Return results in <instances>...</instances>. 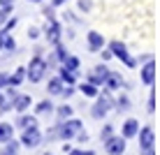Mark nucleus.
Listing matches in <instances>:
<instances>
[{
    "label": "nucleus",
    "instance_id": "1",
    "mask_svg": "<svg viewBox=\"0 0 160 155\" xmlns=\"http://www.w3.org/2000/svg\"><path fill=\"white\" fill-rule=\"evenodd\" d=\"M81 120L79 118H68V120H63V123H58V139H63V141H70L74 134H79L81 132Z\"/></svg>",
    "mask_w": 160,
    "mask_h": 155
},
{
    "label": "nucleus",
    "instance_id": "2",
    "mask_svg": "<svg viewBox=\"0 0 160 155\" xmlns=\"http://www.w3.org/2000/svg\"><path fill=\"white\" fill-rule=\"evenodd\" d=\"M109 51H112L118 60H123L128 67H135V65H137V60L128 53V46H125L123 42H112V44H109Z\"/></svg>",
    "mask_w": 160,
    "mask_h": 155
},
{
    "label": "nucleus",
    "instance_id": "3",
    "mask_svg": "<svg viewBox=\"0 0 160 155\" xmlns=\"http://www.w3.org/2000/svg\"><path fill=\"white\" fill-rule=\"evenodd\" d=\"M26 70H28V79H30V84H37V81H42L44 72H47V63H44L42 58H32V60H30V65H28Z\"/></svg>",
    "mask_w": 160,
    "mask_h": 155
},
{
    "label": "nucleus",
    "instance_id": "4",
    "mask_svg": "<svg viewBox=\"0 0 160 155\" xmlns=\"http://www.w3.org/2000/svg\"><path fill=\"white\" fill-rule=\"evenodd\" d=\"M40 141H42V132L37 130V125H35V127H26L23 134H21V143H23V146H28V148L40 146Z\"/></svg>",
    "mask_w": 160,
    "mask_h": 155
},
{
    "label": "nucleus",
    "instance_id": "5",
    "mask_svg": "<svg viewBox=\"0 0 160 155\" xmlns=\"http://www.w3.org/2000/svg\"><path fill=\"white\" fill-rule=\"evenodd\" d=\"M137 137H139V148H142V153H144V151H151V148L156 146V132H153V127H142Z\"/></svg>",
    "mask_w": 160,
    "mask_h": 155
},
{
    "label": "nucleus",
    "instance_id": "6",
    "mask_svg": "<svg viewBox=\"0 0 160 155\" xmlns=\"http://www.w3.org/2000/svg\"><path fill=\"white\" fill-rule=\"evenodd\" d=\"M104 151H107L109 155H123L125 151V137H112V139L104 141Z\"/></svg>",
    "mask_w": 160,
    "mask_h": 155
},
{
    "label": "nucleus",
    "instance_id": "7",
    "mask_svg": "<svg viewBox=\"0 0 160 155\" xmlns=\"http://www.w3.org/2000/svg\"><path fill=\"white\" fill-rule=\"evenodd\" d=\"M112 109V97L109 95H98V102H95V107H93V118H104V114Z\"/></svg>",
    "mask_w": 160,
    "mask_h": 155
},
{
    "label": "nucleus",
    "instance_id": "8",
    "mask_svg": "<svg viewBox=\"0 0 160 155\" xmlns=\"http://www.w3.org/2000/svg\"><path fill=\"white\" fill-rule=\"evenodd\" d=\"M153 81H156V63L148 58V60H146V65L142 67V84L153 86Z\"/></svg>",
    "mask_w": 160,
    "mask_h": 155
},
{
    "label": "nucleus",
    "instance_id": "9",
    "mask_svg": "<svg viewBox=\"0 0 160 155\" xmlns=\"http://www.w3.org/2000/svg\"><path fill=\"white\" fill-rule=\"evenodd\" d=\"M47 37H49V42H51V44H58V40H60V23L56 19H49V23H47Z\"/></svg>",
    "mask_w": 160,
    "mask_h": 155
},
{
    "label": "nucleus",
    "instance_id": "10",
    "mask_svg": "<svg viewBox=\"0 0 160 155\" xmlns=\"http://www.w3.org/2000/svg\"><path fill=\"white\" fill-rule=\"evenodd\" d=\"M86 37H88V49H91V51H102V46H104V37L100 35V32L91 30Z\"/></svg>",
    "mask_w": 160,
    "mask_h": 155
},
{
    "label": "nucleus",
    "instance_id": "11",
    "mask_svg": "<svg viewBox=\"0 0 160 155\" xmlns=\"http://www.w3.org/2000/svg\"><path fill=\"white\" fill-rule=\"evenodd\" d=\"M104 86H107V90H118V88L123 86V76H121L118 72H109L107 79H104Z\"/></svg>",
    "mask_w": 160,
    "mask_h": 155
},
{
    "label": "nucleus",
    "instance_id": "12",
    "mask_svg": "<svg viewBox=\"0 0 160 155\" xmlns=\"http://www.w3.org/2000/svg\"><path fill=\"white\" fill-rule=\"evenodd\" d=\"M139 134V123H137L135 118H128L123 123V137L125 139H132V137H137Z\"/></svg>",
    "mask_w": 160,
    "mask_h": 155
},
{
    "label": "nucleus",
    "instance_id": "13",
    "mask_svg": "<svg viewBox=\"0 0 160 155\" xmlns=\"http://www.w3.org/2000/svg\"><path fill=\"white\" fill-rule=\"evenodd\" d=\"M14 139V125L12 123H0V143H7Z\"/></svg>",
    "mask_w": 160,
    "mask_h": 155
},
{
    "label": "nucleus",
    "instance_id": "14",
    "mask_svg": "<svg viewBox=\"0 0 160 155\" xmlns=\"http://www.w3.org/2000/svg\"><path fill=\"white\" fill-rule=\"evenodd\" d=\"M63 88H65V81L60 79V76H56V79L49 81L47 90H49V95H63Z\"/></svg>",
    "mask_w": 160,
    "mask_h": 155
},
{
    "label": "nucleus",
    "instance_id": "15",
    "mask_svg": "<svg viewBox=\"0 0 160 155\" xmlns=\"http://www.w3.org/2000/svg\"><path fill=\"white\" fill-rule=\"evenodd\" d=\"M28 107H30V97L28 95H19L14 99V109L19 114H26V111H28Z\"/></svg>",
    "mask_w": 160,
    "mask_h": 155
},
{
    "label": "nucleus",
    "instance_id": "16",
    "mask_svg": "<svg viewBox=\"0 0 160 155\" xmlns=\"http://www.w3.org/2000/svg\"><path fill=\"white\" fill-rule=\"evenodd\" d=\"M37 125V118L35 116H26V114H21L19 116V120H16V127H21V130H26V127H35Z\"/></svg>",
    "mask_w": 160,
    "mask_h": 155
},
{
    "label": "nucleus",
    "instance_id": "17",
    "mask_svg": "<svg viewBox=\"0 0 160 155\" xmlns=\"http://www.w3.org/2000/svg\"><path fill=\"white\" fill-rule=\"evenodd\" d=\"M26 76H28V70H26V67H19V70H14V74L9 76V86H19L21 81L26 79Z\"/></svg>",
    "mask_w": 160,
    "mask_h": 155
},
{
    "label": "nucleus",
    "instance_id": "18",
    "mask_svg": "<svg viewBox=\"0 0 160 155\" xmlns=\"http://www.w3.org/2000/svg\"><path fill=\"white\" fill-rule=\"evenodd\" d=\"M79 90L84 93L86 97H98V95H100L98 86H95V84H91V81H88V84H81V86H79Z\"/></svg>",
    "mask_w": 160,
    "mask_h": 155
},
{
    "label": "nucleus",
    "instance_id": "19",
    "mask_svg": "<svg viewBox=\"0 0 160 155\" xmlns=\"http://www.w3.org/2000/svg\"><path fill=\"white\" fill-rule=\"evenodd\" d=\"M60 79H63L68 86H74L77 76H74V72H72V70H68V67H60Z\"/></svg>",
    "mask_w": 160,
    "mask_h": 155
},
{
    "label": "nucleus",
    "instance_id": "20",
    "mask_svg": "<svg viewBox=\"0 0 160 155\" xmlns=\"http://www.w3.org/2000/svg\"><path fill=\"white\" fill-rule=\"evenodd\" d=\"M68 118H72V107H70V104H63V107L58 109V120L63 123V120H68Z\"/></svg>",
    "mask_w": 160,
    "mask_h": 155
},
{
    "label": "nucleus",
    "instance_id": "21",
    "mask_svg": "<svg viewBox=\"0 0 160 155\" xmlns=\"http://www.w3.org/2000/svg\"><path fill=\"white\" fill-rule=\"evenodd\" d=\"M63 67L77 72V70H79V58H77V56H68V58H65V63H63Z\"/></svg>",
    "mask_w": 160,
    "mask_h": 155
},
{
    "label": "nucleus",
    "instance_id": "22",
    "mask_svg": "<svg viewBox=\"0 0 160 155\" xmlns=\"http://www.w3.org/2000/svg\"><path fill=\"white\" fill-rule=\"evenodd\" d=\"M109 72H112V70H107V65H98V67L93 70V74H95L98 79H100L102 84H104V79H107V74H109Z\"/></svg>",
    "mask_w": 160,
    "mask_h": 155
},
{
    "label": "nucleus",
    "instance_id": "23",
    "mask_svg": "<svg viewBox=\"0 0 160 155\" xmlns=\"http://www.w3.org/2000/svg\"><path fill=\"white\" fill-rule=\"evenodd\" d=\"M51 109H53L51 99H42V102L37 104V109H35V111H37V114H49V111H51Z\"/></svg>",
    "mask_w": 160,
    "mask_h": 155
},
{
    "label": "nucleus",
    "instance_id": "24",
    "mask_svg": "<svg viewBox=\"0 0 160 155\" xmlns=\"http://www.w3.org/2000/svg\"><path fill=\"white\" fill-rule=\"evenodd\" d=\"M5 151H7L9 155H16V153H19V141H7V143H5Z\"/></svg>",
    "mask_w": 160,
    "mask_h": 155
},
{
    "label": "nucleus",
    "instance_id": "25",
    "mask_svg": "<svg viewBox=\"0 0 160 155\" xmlns=\"http://www.w3.org/2000/svg\"><path fill=\"white\" fill-rule=\"evenodd\" d=\"M100 137H102V141L112 139V137H114V127H112V125H104V127H102V132H100Z\"/></svg>",
    "mask_w": 160,
    "mask_h": 155
},
{
    "label": "nucleus",
    "instance_id": "26",
    "mask_svg": "<svg viewBox=\"0 0 160 155\" xmlns=\"http://www.w3.org/2000/svg\"><path fill=\"white\" fill-rule=\"evenodd\" d=\"M9 12H12V7H2L0 9V26H5L9 21Z\"/></svg>",
    "mask_w": 160,
    "mask_h": 155
},
{
    "label": "nucleus",
    "instance_id": "27",
    "mask_svg": "<svg viewBox=\"0 0 160 155\" xmlns=\"http://www.w3.org/2000/svg\"><path fill=\"white\" fill-rule=\"evenodd\" d=\"M16 23H19V19H16V16H12V19H9V21H7V23H5V26H2V30H7V32H9V30H12V28H14V26H16Z\"/></svg>",
    "mask_w": 160,
    "mask_h": 155
},
{
    "label": "nucleus",
    "instance_id": "28",
    "mask_svg": "<svg viewBox=\"0 0 160 155\" xmlns=\"http://www.w3.org/2000/svg\"><path fill=\"white\" fill-rule=\"evenodd\" d=\"M56 56H58V60H63V63H65V58H68V53H65V49L60 46V44H56Z\"/></svg>",
    "mask_w": 160,
    "mask_h": 155
},
{
    "label": "nucleus",
    "instance_id": "29",
    "mask_svg": "<svg viewBox=\"0 0 160 155\" xmlns=\"http://www.w3.org/2000/svg\"><path fill=\"white\" fill-rule=\"evenodd\" d=\"M91 7H93V2H91V0H79V9H81V12H88Z\"/></svg>",
    "mask_w": 160,
    "mask_h": 155
},
{
    "label": "nucleus",
    "instance_id": "30",
    "mask_svg": "<svg viewBox=\"0 0 160 155\" xmlns=\"http://www.w3.org/2000/svg\"><path fill=\"white\" fill-rule=\"evenodd\" d=\"M28 37H30V40H37V37H40V30H37L35 26H30V28H28Z\"/></svg>",
    "mask_w": 160,
    "mask_h": 155
},
{
    "label": "nucleus",
    "instance_id": "31",
    "mask_svg": "<svg viewBox=\"0 0 160 155\" xmlns=\"http://www.w3.org/2000/svg\"><path fill=\"white\" fill-rule=\"evenodd\" d=\"M148 111H156V93H151V97H148Z\"/></svg>",
    "mask_w": 160,
    "mask_h": 155
},
{
    "label": "nucleus",
    "instance_id": "32",
    "mask_svg": "<svg viewBox=\"0 0 160 155\" xmlns=\"http://www.w3.org/2000/svg\"><path fill=\"white\" fill-rule=\"evenodd\" d=\"M5 49H9V51H14V49H16V42L9 35H7V42H5Z\"/></svg>",
    "mask_w": 160,
    "mask_h": 155
},
{
    "label": "nucleus",
    "instance_id": "33",
    "mask_svg": "<svg viewBox=\"0 0 160 155\" xmlns=\"http://www.w3.org/2000/svg\"><path fill=\"white\" fill-rule=\"evenodd\" d=\"M5 42H7V30H0V49H5Z\"/></svg>",
    "mask_w": 160,
    "mask_h": 155
},
{
    "label": "nucleus",
    "instance_id": "34",
    "mask_svg": "<svg viewBox=\"0 0 160 155\" xmlns=\"http://www.w3.org/2000/svg\"><path fill=\"white\" fill-rule=\"evenodd\" d=\"M118 107H121V109H128V107H130V99H128V97H121V99H118Z\"/></svg>",
    "mask_w": 160,
    "mask_h": 155
},
{
    "label": "nucleus",
    "instance_id": "35",
    "mask_svg": "<svg viewBox=\"0 0 160 155\" xmlns=\"http://www.w3.org/2000/svg\"><path fill=\"white\" fill-rule=\"evenodd\" d=\"M5 86H9V76L7 74H0V88H5Z\"/></svg>",
    "mask_w": 160,
    "mask_h": 155
},
{
    "label": "nucleus",
    "instance_id": "36",
    "mask_svg": "<svg viewBox=\"0 0 160 155\" xmlns=\"http://www.w3.org/2000/svg\"><path fill=\"white\" fill-rule=\"evenodd\" d=\"M72 93H74V88H72V86H65V88H63V97H70Z\"/></svg>",
    "mask_w": 160,
    "mask_h": 155
},
{
    "label": "nucleus",
    "instance_id": "37",
    "mask_svg": "<svg viewBox=\"0 0 160 155\" xmlns=\"http://www.w3.org/2000/svg\"><path fill=\"white\" fill-rule=\"evenodd\" d=\"M77 139H79V141H88V132H84V130H81L79 134H77Z\"/></svg>",
    "mask_w": 160,
    "mask_h": 155
},
{
    "label": "nucleus",
    "instance_id": "38",
    "mask_svg": "<svg viewBox=\"0 0 160 155\" xmlns=\"http://www.w3.org/2000/svg\"><path fill=\"white\" fill-rule=\"evenodd\" d=\"M0 5L2 7H14V0H0Z\"/></svg>",
    "mask_w": 160,
    "mask_h": 155
},
{
    "label": "nucleus",
    "instance_id": "39",
    "mask_svg": "<svg viewBox=\"0 0 160 155\" xmlns=\"http://www.w3.org/2000/svg\"><path fill=\"white\" fill-rule=\"evenodd\" d=\"M68 155H86V151H79V148H72Z\"/></svg>",
    "mask_w": 160,
    "mask_h": 155
},
{
    "label": "nucleus",
    "instance_id": "40",
    "mask_svg": "<svg viewBox=\"0 0 160 155\" xmlns=\"http://www.w3.org/2000/svg\"><path fill=\"white\" fill-rule=\"evenodd\" d=\"M65 2H68V0H51L53 7H60V5H65Z\"/></svg>",
    "mask_w": 160,
    "mask_h": 155
},
{
    "label": "nucleus",
    "instance_id": "41",
    "mask_svg": "<svg viewBox=\"0 0 160 155\" xmlns=\"http://www.w3.org/2000/svg\"><path fill=\"white\" fill-rule=\"evenodd\" d=\"M144 155H156V151H153V148L151 151H144Z\"/></svg>",
    "mask_w": 160,
    "mask_h": 155
},
{
    "label": "nucleus",
    "instance_id": "42",
    "mask_svg": "<svg viewBox=\"0 0 160 155\" xmlns=\"http://www.w3.org/2000/svg\"><path fill=\"white\" fill-rule=\"evenodd\" d=\"M0 155H9V153H7V151H0Z\"/></svg>",
    "mask_w": 160,
    "mask_h": 155
},
{
    "label": "nucleus",
    "instance_id": "43",
    "mask_svg": "<svg viewBox=\"0 0 160 155\" xmlns=\"http://www.w3.org/2000/svg\"><path fill=\"white\" fill-rule=\"evenodd\" d=\"M28 2H42V0H28Z\"/></svg>",
    "mask_w": 160,
    "mask_h": 155
},
{
    "label": "nucleus",
    "instance_id": "44",
    "mask_svg": "<svg viewBox=\"0 0 160 155\" xmlns=\"http://www.w3.org/2000/svg\"><path fill=\"white\" fill-rule=\"evenodd\" d=\"M0 104H2V93H0Z\"/></svg>",
    "mask_w": 160,
    "mask_h": 155
},
{
    "label": "nucleus",
    "instance_id": "45",
    "mask_svg": "<svg viewBox=\"0 0 160 155\" xmlns=\"http://www.w3.org/2000/svg\"><path fill=\"white\" fill-rule=\"evenodd\" d=\"M44 155H53V153H44Z\"/></svg>",
    "mask_w": 160,
    "mask_h": 155
}]
</instances>
